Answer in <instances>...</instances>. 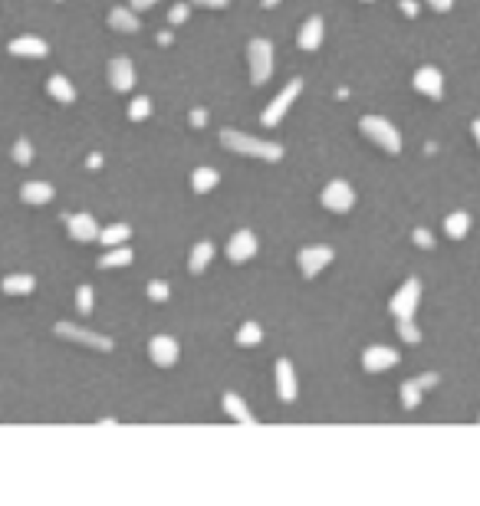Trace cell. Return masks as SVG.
<instances>
[{
	"label": "cell",
	"instance_id": "52a82bcc",
	"mask_svg": "<svg viewBox=\"0 0 480 506\" xmlns=\"http://www.w3.org/2000/svg\"><path fill=\"white\" fill-rule=\"evenodd\" d=\"M418 302H421V283H418V280H408V283H405L402 290L392 296V312H395V319H398V316H414Z\"/></svg>",
	"mask_w": 480,
	"mask_h": 506
},
{
	"label": "cell",
	"instance_id": "836d02e7",
	"mask_svg": "<svg viewBox=\"0 0 480 506\" xmlns=\"http://www.w3.org/2000/svg\"><path fill=\"white\" fill-rule=\"evenodd\" d=\"M148 300H152V302H165V300H168V283H162V280H152V283H148Z\"/></svg>",
	"mask_w": 480,
	"mask_h": 506
},
{
	"label": "cell",
	"instance_id": "b9f144b4",
	"mask_svg": "<svg viewBox=\"0 0 480 506\" xmlns=\"http://www.w3.org/2000/svg\"><path fill=\"white\" fill-rule=\"evenodd\" d=\"M418 381H421V388H431V385H437V375H421Z\"/></svg>",
	"mask_w": 480,
	"mask_h": 506
},
{
	"label": "cell",
	"instance_id": "e575fe53",
	"mask_svg": "<svg viewBox=\"0 0 480 506\" xmlns=\"http://www.w3.org/2000/svg\"><path fill=\"white\" fill-rule=\"evenodd\" d=\"M168 20H172V23H184V20H188V4H174Z\"/></svg>",
	"mask_w": 480,
	"mask_h": 506
},
{
	"label": "cell",
	"instance_id": "74e56055",
	"mask_svg": "<svg viewBox=\"0 0 480 506\" xmlns=\"http://www.w3.org/2000/svg\"><path fill=\"white\" fill-rule=\"evenodd\" d=\"M191 4H197V7H214V10L227 7V0H191Z\"/></svg>",
	"mask_w": 480,
	"mask_h": 506
},
{
	"label": "cell",
	"instance_id": "60d3db41",
	"mask_svg": "<svg viewBox=\"0 0 480 506\" xmlns=\"http://www.w3.org/2000/svg\"><path fill=\"white\" fill-rule=\"evenodd\" d=\"M155 4H158V0H132V7L135 10H152Z\"/></svg>",
	"mask_w": 480,
	"mask_h": 506
},
{
	"label": "cell",
	"instance_id": "d4e9b609",
	"mask_svg": "<svg viewBox=\"0 0 480 506\" xmlns=\"http://www.w3.org/2000/svg\"><path fill=\"white\" fill-rule=\"evenodd\" d=\"M444 231L451 241H464L467 237V231H471V217L464 214V211H454V214L444 221Z\"/></svg>",
	"mask_w": 480,
	"mask_h": 506
},
{
	"label": "cell",
	"instance_id": "ffe728a7",
	"mask_svg": "<svg viewBox=\"0 0 480 506\" xmlns=\"http://www.w3.org/2000/svg\"><path fill=\"white\" fill-rule=\"evenodd\" d=\"M0 290L7 292V296H30V292L36 290V280L33 276L14 273V276H4V280H0Z\"/></svg>",
	"mask_w": 480,
	"mask_h": 506
},
{
	"label": "cell",
	"instance_id": "d6a6232c",
	"mask_svg": "<svg viewBox=\"0 0 480 506\" xmlns=\"http://www.w3.org/2000/svg\"><path fill=\"white\" fill-rule=\"evenodd\" d=\"M76 309L83 312V316L93 312V286H79L76 290Z\"/></svg>",
	"mask_w": 480,
	"mask_h": 506
},
{
	"label": "cell",
	"instance_id": "3957f363",
	"mask_svg": "<svg viewBox=\"0 0 480 506\" xmlns=\"http://www.w3.org/2000/svg\"><path fill=\"white\" fill-rule=\"evenodd\" d=\"M247 60H250V83L264 86L266 79L273 76V43L270 40H250Z\"/></svg>",
	"mask_w": 480,
	"mask_h": 506
},
{
	"label": "cell",
	"instance_id": "ee69618b",
	"mask_svg": "<svg viewBox=\"0 0 480 506\" xmlns=\"http://www.w3.org/2000/svg\"><path fill=\"white\" fill-rule=\"evenodd\" d=\"M471 132H474V138H477V145H480V119L471 125Z\"/></svg>",
	"mask_w": 480,
	"mask_h": 506
},
{
	"label": "cell",
	"instance_id": "44dd1931",
	"mask_svg": "<svg viewBox=\"0 0 480 506\" xmlns=\"http://www.w3.org/2000/svg\"><path fill=\"white\" fill-rule=\"evenodd\" d=\"M46 93H50L56 102H63V105L76 102V89H73V83H69L66 76H50L46 79Z\"/></svg>",
	"mask_w": 480,
	"mask_h": 506
},
{
	"label": "cell",
	"instance_id": "f1b7e54d",
	"mask_svg": "<svg viewBox=\"0 0 480 506\" xmlns=\"http://www.w3.org/2000/svg\"><path fill=\"white\" fill-rule=\"evenodd\" d=\"M148 115H152V99H148V95H138V99H132L129 119L132 122H145Z\"/></svg>",
	"mask_w": 480,
	"mask_h": 506
},
{
	"label": "cell",
	"instance_id": "f6af8a7d",
	"mask_svg": "<svg viewBox=\"0 0 480 506\" xmlns=\"http://www.w3.org/2000/svg\"><path fill=\"white\" fill-rule=\"evenodd\" d=\"M276 4H280V0H260V7H266V10H273Z\"/></svg>",
	"mask_w": 480,
	"mask_h": 506
},
{
	"label": "cell",
	"instance_id": "ba28073f",
	"mask_svg": "<svg viewBox=\"0 0 480 506\" xmlns=\"http://www.w3.org/2000/svg\"><path fill=\"white\" fill-rule=\"evenodd\" d=\"M148 355L158 369H172L174 362H178V342H174L172 335H155L152 342H148Z\"/></svg>",
	"mask_w": 480,
	"mask_h": 506
},
{
	"label": "cell",
	"instance_id": "30bf717a",
	"mask_svg": "<svg viewBox=\"0 0 480 506\" xmlns=\"http://www.w3.org/2000/svg\"><path fill=\"white\" fill-rule=\"evenodd\" d=\"M66 231H69V237H73L76 243L99 241V223H95V217H89V214H69L66 217Z\"/></svg>",
	"mask_w": 480,
	"mask_h": 506
},
{
	"label": "cell",
	"instance_id": "2e32d148",
	"mask_svg": "<svg viewBox=\"0 0 480 506\" xmlns=\"http://www.w3.org/2000/svg\"><path fill=\"white\" fill-rule=\"evenodd\" d=\"M323 33H326V23H323V17H309L306 23L300 26L296 43H300V50H319V43H323Z\"/></svg>",
	"mask_w": 480,
	"mask_h": 506
},
{
	"label": "cell",
	"instance_id": "d590c367",
	"mask_svg": "<svg viewBox=\"0 0 480 506\" xmlns=\"http://www.w3.org/2000/svg\"><path fill=\"white\" fill-rule=\"evenodd\" d=\"M414 243H418V247H424V250H431V247H434V237H431L428 231H414Z\"/></svg>",
	"mask_w": 480,
	"mask_h": 506
},
{
	"label": "cell",
	"instance_id": "83f0119b",
	"mask_svg": "<svg viewBox=\"0 0 480 506\" xmlns=\"http://www.w3.org/2000/svg\"><path fill=\"white\" fill-rule=\"evenodd\" d=\"M260 339H264V329H260L257 322H244V326L237 329V345H257Z\"/></svg>",
	"mask_w": 480,
	"mask_h": 506
},
{
	"label": "cell",
	"instance_id": "e0dca14e",
	"mask_svg": "<svg viewBox=\"0 0 480 506\" xmlns=\"http://www.w3.org/2000/svg\"><path fill=\"white\" fill-rule=\"evenodd\" d=\"M10 53L14 56H26V60H43L50 46L43 40H36V36H20V40H10Z\"/></svg>",
	"mask_w": 480,
	"mask_h": 506
},
{
	"label": "cell",
	"instance_id": "f35d334b",
	"mask_svg": "<svg viewBox=\"0 0 480 506\" xmlns=\"http://www.w3.org/2000/svg\"><path fill=\"white\" fill-rule=\"evenodd\" d=\"M204 122H207V112H204V109H194V112H191V125H197V129H201Z\"/></svg>",
	"mask_w": 480,
	"mask_h": 506
},
{
	"label": "cell",
	"instance_id": "ac0fdd59",
	"mask_svg": "<svg viewBox=\"0 0 480 506\" xmlns=\"http://www.w3.org/2000/svg\"><path fill=\"white\" fill-rule=\"evenodd\" d=\"M109 26L115 33H138V17L129 7H112L109 10Z\"/></svg>",
	"mask_w": 480,
	"mask_h": 506
},
{
	"label": "cell",
	"instance_id": "4316f807",
	"mask_svg": "<svg viewBox=\"0 0 480 506\" xmlns=\"http://www.w3.org/2000/svg\"><path fill=\"white\" fill-rule=\"evenodd\" d=\"M224 408H227V414H231L234 421H240V424H254V414L247 411V404L240 401L234 391H227V395H224Z\"/></svg>",
	"mask_w": 480,
	"mask_h": 506
},
{
	"label": "cell",
	"instance_id": "cb8c5ba5",
	"mask_svg": "<svg viewBox=\"0 0 480 506\" xmlns=\"http://www.w3.org/2000/svg\"><path fill=\"white\" fill-rule=\"evenodd\" d=\"M129 237H132L129 223H112V227L99 231V241H103L105 247H122V243H129Z\"/></svg>",
	"mask_w": 480,
	"mask_h": 506
},
{
	"label": "cell",
	"instance_id": "8992f818",
	"mask_svg": "<svg viewBox=\"0 0 480 506\" xmlns=\"http://www.w3.org/2000/svg\"><path fill=\"white\" fill-rule=\"evenodd\" d=\"M56 335H60V339H69V342L89 345V349H95V352H112L109 335H95V332H89V329L73 326V322H56Z\"/></svg>",
	"mask_w": 480,
	"mask_h": 506
},
{
	"label": "cell",
	"instance_id": "603a6c76",
	"mask_svg": "<svg viewBox=\"0 0 480 506\" xmlns=\"http://www.w3.org/2000/svg\"><path fill=\"white\" fill-rule=\"evenodd\" d=\"M129 263H132V250L122 243V247H109V253L99 260V270H122Z\"/></svg>",
	"mask_w": 480,
	"mask_h": 506
},
{
	"label": "cell",
	"instance_id": "7c38bea8",
	"mask_svg": "<svg viewBox=\"0 0 480 506\" xmlns=\"http://www.w3.org/2000/svg\"><path fill=\"white\" fill-rule=\"evenodd\" d=\"M109 86L115 89V93H129V89L135 86V69H132L129 56H115V60L109 63Z\"/></svg>",
	"mask_w": 480,
	"mask_h": 506
},
{
	"label": "cell",
	"instance_id": "7a4b0ae2",
	"mask_svg": "<svg viewBox=\"0 0 480 506\" xmlns=\"http://www.w3.org/2000/svg\"><path fill=\"white\" fill-rule=\"evenodd\" d=\"M359 129H362V135L372 138L378 148H385V152H392V154L402 152V135H398V129H395L392 122L378 119V115H362Z\"/></svg>",
	"mask_w": 480,
	"mask_h": 506
},
{
	"label": "cell",
	"instance_id": "bcb514c9",
	"mask_svg": "<svg viewBox=\"0 0 480 506\" xmlns=\"http://www.w3.org/2000/svg\"><path fill=\"white\" fill-rule=\"evenodd\" d=\"M365 4H369V0H365Z\"/></svg>",
	"mask_w": 480,
	"mask_h": 506
},
{
	"label": "cell",
	"instance_id": "9c48e42d",
	"mask_svg": "<svg viewBox=\"0 0 480 506\" xmlns=\"http://www.w3.org/2000/svg\"><path fill=\"white\" fill-rule=\"evenodd\" d=\"M333 257H335V253L329 247H306V250H300V270H303V276H319L329 263H333Z\"/></svg>",
	"mask_w": 480,
	"mask_h": 506
},
{
	"label": "cell",
	"instance_id": "8d00e7d4",
	"mask_svg": "<svg viewBox=\"0 0 480 506\" xmlns=\"http://www.w3.org/2000/svg\"><path fill=\"white\" fill-rule=\"evenodd\" d=\"M398 7H402L405 17H418V0H402Z\"/></svg>",
	"mask_w": 480,
	"mask_h": 506
},
{
	"label": "cell",
	"instance_id": "d6986e66",
	"mask_svg": "<svg viewBox=\"0 0 480 506\" xmlns=\"http://www.w3.org/2000/svg\"><path fill=\"white\" fill-rule=\"evenodd\" d=\"M20 201H24V204H50L53 188L46 184V181H30V184L20 188Z\"/></svg>",
	"mask_w": 480,
	"mask_h": 506
},
{
	"label": "cell",
	"instance_id": "5b68a950",
	"mask_svg": "<svg viewBox=\"0 0 480 506\" xmlns=\"http://www.w3.org/2000/svg\"><path fill=\"white\" fill-rule=\"evenodd\" d=\"M323 207L326 211H333V214H345V211H352V204H355V191H352L349 181H329L326 188H323Z\"/></svg>",
	"mask_w": 480,
	"mask_h": 506
},
{
	"label": "cell",
	"instance_id": "1f68e13d",
	"mask_svg": "<svg viewBox=\"0 0 480 506\" xmlns=\"http://www.w3.org/2000/svg\"><path fill=\"white\" fill-rule=\"evenodd\" d=\"M421 381H405L402 385V401H405V408H418L421 404Z\"/></svg>",
	"mask_w": 480,
	"mask_h": 506
},
{
	"label": "cell",
	"instance_id": "8fae6325",
	"mask_svg": "<svg viewBox=\"0 0 480 506\" xmlns=\"http://www.w3.org/2000/svg\"><path fill=\"white\" fill-rule=\"evenodd\" d=\"M276 395H280L283 404H293L296 395H300V388H296V371H293L290 359L276 362Z\"/></svg>",
	"mask_w": 480,
	"mask_h": 506
},
{
	"label": "cell",
	"instance_id": "ab89813d",
	"mask_svg": "<svg viewBox=\"0 0 480 506\" xmlns=\"http://www.w3.org/2000/svg\"><path fill=\"white\" fill-rule=\"evenodd\" d=\"M428 4L437 10V14H444V10H451V7H454V0H428Z\"/></svg>",
	"mask_w": 480,
	"mask_h": 506
},
{
	"label": "cell",
	"instance_id": "5bb4252c",
	"mask_svg": "<svg viewBox=\"0 0 480 506\" xmlns=\"http://www.w3.org/2000/svg\"><path fill=\"white\" fill-rule=\"evenodd\" d=\"M392 365H398V352L388 349V345H372V349H365V355H362V369L365 371H385V369H392Z\"/></svg>",
	"mask_w": 480,
	"mask_h": 506
},
{
	"label": "cell",
	"instance_id": "7bdbcfd3",
	"mask_svg": "<svg viewBox=\"0 0 480 506\" xmlns=\"http://www.w3.org/2000/svg\"><path fill=\"white\" fill-rule=\"evenodd\" d=\"M99 164H103V154L93 152V154H89V168H99Z\"/></svg>",
	"mask_w": 480,
	"mask_h": 506
},
{
	"label": "cell",
	"instance_id": "7402d4cb",
	"mask_svg": "<svg viewBox=\"0 0 480 506\" xmlns=\"http://www.w3.org/2000/svg\"><path fill=\"white\" fill-rule=\"evenodd\" d=\"M211 260H214V243H211V241H201V243H197V247L194 250H191V273H204V270H207V263H211Z\"/></svg>",
	"mask_w": 480,
	"mask_h": 506
},
{
	"label": "cell",
	"instance_id": "f546056e",
	"mask_svg": "<svg viewBox=\"0 0 480 506\" xmlns=\"http://www.w3.org/2000/svg\"><path fill=\"white\" fill-rule=\"evenodd\" d=\"M395 326H398V335H402L405 342H421V329L414 326L412 316H398V322H395Z\"/></svg>",
	"mask_w": 480,
	"mask_h": 506
},
{
	"label": "cell",
	"instance_id": "4fadbf2b",
	"mask_svg": "<svg viewBox=\"0 0 480 506\" xmlns=\"http://www.w3.org/2000/svg\"><path fill=\"white\" fill-rule=\"evenodd\" d=\"M254 253H257V237H254L250 231L234 233L231 243H227V257H231V263H247Z\"/></svg>",
	"mask_w": 480,
	"mask_h": 506
},
{
	"label": "cell",
	"instance_id": "4dcf8cb0",
	"mask_svg": "<svg viewBox=\"0 0 480 506\" xmlns=\"http://www.w3.org/2000/svg\"><path fill=\"white\" fill-rule=\"evenodd\" d=\"M14 162L17 164H30L36 158V152H33V145H30V138H17V142H14Z\"/></svg>",
	"mask_w": 480,
	"mask_h": 506
},
{
	"label": "cell",
	"instance_id": "6da1fadb",
	"mask_svg": "<svg viewBox=\"0 0 480 506\" xmlns=\"http://www.w3.org/2000/svg\"><path fill=\"white\" fill-rule=\"evenodd\" d=\"M221 145L231 148V152H237V154H254V158H264V162H280V158H283V148L276 145V142L244 135V132H234V129H224L221 132Z\"/></svg>",
	"mask_w": 480,
	"mask_h": 506
},
{
	"label": "cell",
	"instance_id": "277c9868",
	"mask_svg": "<svg viewBox=\"0 0 480 506\" xmlns=\"http://www.w3.org/2000/svg\"><path fill=\"white\" fill-rule=\"evenodd\" d=\"M303 93V79H290V83H286V89L280 95H276L273 102L266 105L264 109V115H260V122H264L266 129H273V125H280V122H283V115L286 112H290V105L296 102V95Z\"/></svg>",
	"mask_w": 480,
	"mask_h": 506
},
{
	"label": "cell",
	"instance_id": "9a60e30c",
	"mask_svg": "<svg viewBox=\"0 0 480 506\" xmlns=\"http://www.w3.org/2000/svg\"><path fill=\"white\" fill-rule=\"evenodd\" d=\"M414 89H418L421 95H428V99H441V95H444V76H441L434 66H424L414 73Z\"/></svg>",
	"mask_w": 480,
	"mask_h": 506
},
{
	"label": "cell",
	"instance_id": "484cf974",
	"mask_svg": "<svg viewBox=\"0 0 480 506\" xmlns=\"http://www.w3.org/2000/svg\"><path fill=\"white\" fill-rule=\"evenodd\" d=\"M191 184H194L197 194H207V191H214L217 184H221V174H217L214 168H197V172L191 174Z\"/></svg>",
	"mask_w": 480,
	"mask_h": 506
}]
</instances>
